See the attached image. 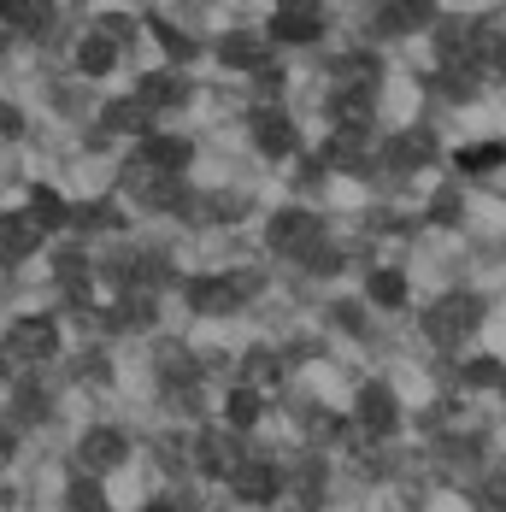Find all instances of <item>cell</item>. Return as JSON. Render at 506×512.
<instances>
[{"instance_id": "1", "label": "cell", "mask_w": 506, "mask_h": 512, "mask_svg": "<svg viewBox=\"0 0 506 512\" xmlns=\"http://www.w3.org/2000/svg\"><path fill=\"white\" fill-rule=\"evenodd\" d=\"M265 242H271L277 254H289V259H306L312 248H324V224H318V218H312L306 206H283V212L271 218Z\"/></svg>"}, {"instance_id": "2", "label": "cell", "mask_w": 506, "mask_h": 512, "mask_svg": "<svg viewBox=\"0 0 506 512\" xmlns=\"http://www.w3.org/2000/svg\"><path fill=\"white\" fill-rule=\"evenodd\" d=\"M0 348L12 359H30V365H36V359H53L59 354V324H53L48 312H30V318H18V324L6 330Z\"/></svg>"}, {"instance_id": "3", "label": "cell", "mask_w": 506, "mask_h": 512, "mask_svg": "<svg viewBox=\"0 0 506 512\" xmlns=\"http://www.w3.org/2000/svg\"><path fill=\"white\" fill-rule=\"evenodd\" d=\"M471 324H477V301H471V295H442L436 307L424 312V330H430V342H442V348L465 342Z\"/></svg>"}, {"instance_id": "4", "label": "cell", "mask_w": 506, "mask_h": 512, "mask_svg": "<svg viewBox=\"0 0 506 512\" xmlns=\"http://www.w3.org/2000/svg\"><path fill=\"white\" fill-rule=\"evenodd\" d=\"M130 460V442H124V430H112V424H89L83 430V442H77V465L83 471H118V465Z\"/></svg>"}, {"instance_id": "5", "label": "cell", "mask_w": 506, "mask_h": 512, "mask_svg": "<svg viewBox=\"0 0 506 512\" xmlns=\"http://www.w3.org/2000/svg\"><path fill=\"white\" fill-rule=\"evenodd\" d=\"M253 148L265 159H283V154H295L301 148V136H295V124H289V112L283 106H253Z\"/></svg>"}, {"instance_id": "6", "label": "cell", "mask_w": 506, "mask_h": 512, "mask_svg": "<svg viewBox=\"0 0 506 512\" xmlns=\"http://www.w3.org/2000/svg\"><path fill=\"white\" fill-rule=\"evenodd\" d=\"M224 483L236 489V501H242V507H271V501H277V489H283V483H277V465H265V460H236Z\"/></svg>"}, {"instance_id": "7", "label": "cell", "mask_w": 506, "mask_h": 512, "mask_svg": "<svg viewBox=\"0 0 506 512\" xmlns=\"http://www.w3.org/2000/svg\"><path fill=\"white\" fill-rule=\"evenodd\" d=\"M354 418L365 436H395V424H401V401H395V389H383V383H365L354 401Z\"/></svg>"}, {"instance_id": "8", "label": "cell", "mask_w": 506, "mask_h": 512, "mask_svg": "<svg viewBox=\"0 0 506 512\" xmlns=\"http://www.w3.org/2000/svg\"><path fill=\"white\" fill-rule=\"evenodd\" d=\"M248 277H189V307L195 312H236L248 295Z\"/></svg>"}, {"instance_id": "9", "label": "cell", "mask_w": 506, "mask_h": 512, "mask_svg": "<svg viewBox=\"0 0 506 512\" xmlns=\"http://www.w3.org/2000/svg\"><path fill=\"white\" fill-rule=\"evenodd\" d=\"M271 36L277 42H289V48H306V42H318L324 36V12L318 6H277V18H271Z\"/></svg>"}, {"instance_id": "10", "label": "cell", "mask_w": 506, "mask_h": 512, "mask_svg": "<svg viewBox=\"0 0 506 512\" xmlns=\"http://www.w3.org/2000/svg\"><path fill=\"white\" fill-rule=\"evenodd\" d=\"M36 248H42V224H36L30 212H6V218H0V259L18 265V259H30Z\"/></svg>"}, {"instance_id": "11", "label": "cell", "mask_w": 506, "mask_h": 512, "mask_svg": "<svg viewBox=\"0 0 506 512\" xmlns=\"http://www.w3.org/2000/svg\"><path fill=\"white\" fill-rule=\"evenodd\" d=\"M189 142L183 136H142V171H153V177H171V171H183L189 165Z\"/></svg>"}, {"instance_id": "12", "label": "cell", "mask_w": 506, "mask_h": 512, "mask_svg": "<svg viewBox=\"0 0 506 512\" xmlns=\"http://www.w3.org/2000/svg\"><path fill=\"white\" fill-rule=\"evenodd\" d=\"M118 65V42H112V30H89L83 42H77V71L83 77H106Z\"/></svg>"}, {"instance_id": "13", "label": "cell", "mask_w": 506, "mask_h": 512, "mask_svg": "<svg viewBox=\"0 0 506 512\" xmlns=\"http://www.w3.org/2000/svg\"><path fill=\"white\" fill-rule=\"evenodd\" d=\"M24 212L42 224V236H48V230H59V224H71V206H65V195H59V189H48V183H36V189H30V206H24Z\"/></svg>"}, {"instance_id": "14", "label": "cell", "mask_w": 506, "mask_h": 512, "mask_svg": "<svg viewBox=\"0 0 506 512\" xmlns=\"http://www.w3.org/2000/svg\"><path fill=\"white\" fill-rule=\"evenodd\" d=\"M218 59H224L230 71H259V65H271V59H265V42L248 36V30H242V36H224V42H218Z\"/></svg>"}, {"instance_id": "15", "label": "cell", "mask_w": 506, "mask_h": 512, "mask_svg": "<svg viewBox=\"0 0 506 512\" xmlns=\"http://www.w3.org/2000/svg\"><path fill=\"white\" fill-rule=\"evenodd\" d=\"M277 383H283V359L265 354V348H253V354H248V371H242V389H253V395L265 401Z\"/></svg>"}, {"instance_id": "16", "label": "cell", "mask_w": 506, "mask_h": 512, "mask_svg": "<svg viewBox=\"0 0 506 512\" xmlns=\"http://www.w3.org/2000/svg\"><path fill=\"white\" fill-rule=\"evenodd\" d=\"M183 95H189V89H183V77H171V71H148V77L136 83V101L148 106V112L153 106H177Z\"/></svg>"}, {"instance_id": "17", "label": "cell", "mask_w": 506, "mask_h": 512, "mask_svg": "<svg viewBox=\"0 0 506 512\" xmlns=\"http://www.w3.org/2000/svg\"><path fill=\"white\" fill-rule=\"evenodd\" d=\"M242 460L236 448H230V436H195V465L212 471V477H230V465Z\"/></svg>"}, {"instance_id": "18", "label": "cell", "mask_w": 506, "mask_h": 512, "mask_svg": "<svg viewBox=\"0 0 506 512\" xmlns=\"http://www.w3.org/2000/svg\"><path fill=\"white\" fill-rule=\"evenodd\" d=\"M106 130H118V136H148V106L142 101H106Z\"/></svg>"}, {"instance_id": "19", "label": "cell", "mask_w": 506, "mask_h": 512, "mask_svg": "<svg viewBox=\"0 0 506 512\" xmlns=\"http://www.w3.org/2000/svg\"><path fill=\"white\" fill-rule=\"evenodd\" d=\"M365 118H371L365 112V89H342L336 95V130H342V142H354L359 130H365Z\"/></svg>"}, {"instance_id": "20", "label": "cell", "mask_w": 506, "mask_h": 512, "mask_svg": "<svg viewBox=\"0 0 506 512\" xmlns=\"http://www.w3.org/2000/svg\"><path fill=\"white\" fill-rule=\"evenodd\" d=\"M48 12V0H0V24H12V30H42Z\"/></svg>"}, {"instance_id": "21", "label": "cell", "mask_w": 506, "mask_h": 512, "mask_svg": "<svg viewBox=\"0 0 506 512\" xmlns=\"http://www.w3.org/2000/svg\"><path fill=\"white\" fill-rule=\"evenodd\" d=\"M259 407H265V401L236 383V389L224 395V418H230V430H253V424H259Z\"/></svg>"}, {"instance_id": "22", "label": "cell", "mask_w": 506, "mask_h": 512, "mask_svg": "<svg viewBox=\"0 0 506 512\" xmlns=\"http://www.w3.org/2000/svg\"><path fill=\"white\" fill-rule=\"evenodd\" d=\"M365 295H371L377 307H406V277H401V271H389V265H383V271H371Z\"/></svg>"}, {"instance_id": "23", "label": "cell", "mask_w": 506, "mask_h": 512, "mask_svg": "<svg viewBox=\"0 0 506 512\" xmlns=\"http://www.w3.org/2000/svg\"><path fill=\"white\" fill-rule=\"evenodd\" d=\"M430 136L424 130H401V136H389V165H418V159H430Z\"/></svg>"}, {"instance_id": "24", "label": "cell", "mask_w": 506, "mask_h": 512, "mask_svg": "<svg viewBox=\"0 0 506 512\" xmlns=\"http://www.w3.org/2000/svg\"><path fill=\"white\" fill-rule=\"evenodd\" d=\"M148 30L159 36V48L171 53V65H183V59H195V36H183L171 18H148Z\"/></svg>"}, {"instance_id": "25", "label": "cell", "mask_w": 506, "mask_h": 512, "mask_svg": "<svg viewBox=\"0 0 506 512\" xmlns=\"http://www.w3.org/2000/svg\"><path fill=\"white\" fill-rule=\"evenodd\" d=\"M506 159V142H465L459 148V171H495Z\"/></svg>"}, {"instance_id": "26", "label": "cell", "mask_w": 506, "mask_h": 512, "mask_svg": "<svg viewBox=\"0 0 506 512\" xmlns=\"http://www.w3.org/2000/svg\"><path fill=\"white\" fill-rule=\"evenodd\" d=\"M418 24H430V6H418V0L383 6V30H418Z\"/></svg>"}, {"instance_id": "27", "label": "cell", "mask_w": 506, "mask_h": 512, "mask_svg": "<svg viewBox=\"0 0 506 512\" xmlns=\"http://www.w3.org/2000/svg\"><path fill=\"white\" fill-rule=\"evenodd\" d=\"M71 512H106V495H101V483H71Z\"/></svg>"}, {"instance_id": "28", "label": "cell", "mask_w": 506, "mask_h": 512, "mask_svg": "<svg viewBox=\"0 0 506 512\" xmlns=\"http://www.w3.org/2000/svg\"><path fill=\"white\" fill-rule=\"evenodd\" d=\"M459 377H465V383H501L506 371L495 365V359H465V371H459Z\"/></svg>"}, {"instance_id": "29", "label": "cell", "mask_w": 506, "mask_h": 512, "mask_svg": "<svg viewBox=\"0 0 506 512\" xmlns=\"http://www.w3.org/2000/svg\"><path fill=\"white\" fill-rule=\"evenodd\" d=\"M336 71H342V83H365V77H371V65H365V53H348V59H342V65H336Z\"/></svg>"}, {"instance_id": "30", "label": "cell", "mask_w": 506, "mask_h": 512, "mask_svg": "<svg viewBox=\"0 0 506 512\" xmlns=\"http://www.w3.org/2000/svg\"><path fill=\"white\" fill-rule=\"evenodd\" d=\"M483 507L506 512V477H489V483H483Z\"/></svg>"}, {"instance_id": "31", "label": "cell", "mask_w": 506, "mask_h": 512, "mask_svg": "<svg viewBox=\"0 0 506 512\" xmlns=\"http://www.w3.org/2000/svg\"><path fill=\"white\" fill-rule=\"evenodd\" d=\"M0 130H6V136H18V112H12V106H0Z\"/></svg>"}, {"instance_id": "32", "label": "cell", "mask_w": 506, "mask_h": 512, "mask_svg": "<svg viewBox=\"0 0 506 512\" xmlns=\"http://www.w3.org/2000/svg\"><path fill=\"white\" fill-rule=\"evenodd\" d=\"M12 460V436H6V430H0V465Z\"/></svg>"}, {"instance_id": "33", "label": "cell", "mask_w": 506, "mask_h": 512, "mask_svg": "<svg viewBox=\"0 0 506 512\" xmlns=\"http://www.w3.org/2000/svg\"><path fill=\"white\" fill-rule=\"evenodd\" d=\"M6 371H12V354H6V348H0V377H6Z\"/></svg>"}, {"instance_id": "34", "label": "cell", "mask_w": 506, "mask_h": 512, "mask_svg": "<svg viewBox=\"0 0 506 512\" xmlns=\"http://www.w3.org/2000/svg\"><path fill=\"white\" fill-rule=\"evenodd\" d=\"M148 512H177V507H171V501H153V507Z\"/></svg>"}]
</instances>
